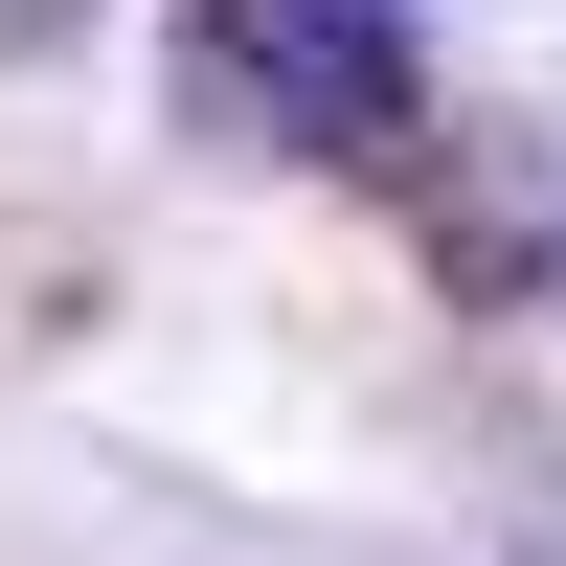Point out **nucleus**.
I'll return each instance as SVG.
<instances>
[{
  "label": "nucleus",
  "instance_id": "obj_1",
  "mask_svg": "<svg viewBox=\"0 0 566 566\" xmlns=\"http://www.w3.org/2000/svg\"><path fill=\"white\" fill-rule=\"evenodd\" d=\"M181 91H205V136H272V159H386L431 114V23L408 0H205Z\"/></svg>",
  "mask_w": 566,
  "mask_h": 566
},
{
  "label": "nucleus",
  "instance_id": "obj_2",
  "mask_svg": "<svg viewBox=\"0 0 566 566\" xmlns=\"http://www.w3.org/2000/svg\"><path fill=\"white\" fill-rule=\"evenodd\" d=\"M69 23H91V0H0V69H23V45H69Z\"/></svg>",
  "mask_w": 566,
  "mask_h": 566
}]
</instances>
